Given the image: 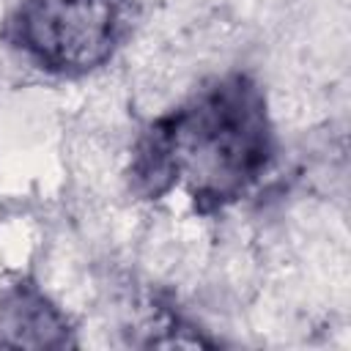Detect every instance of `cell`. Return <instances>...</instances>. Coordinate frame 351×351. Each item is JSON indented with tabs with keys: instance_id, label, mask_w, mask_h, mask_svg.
Masks as SVG:
<instances>
[{
	"instance_id": "cell-1",
	"label": "cell",
	"mask_w": 351,
	"mask_h": 351,
	"mask_svg": "<svg viewBox=\"0 0 351 351\" xmlns=\"http://www.w3.org/2000/svg\"><path fill=\"white\" fill-rule=\"evenodd\" d=\"M274 156L277 134L263 88L247 71H228L140 132L126 181L140 200L181 189L197 214H214L247 197Z\"/></svg>"
},
{
	"instance_id": "cell-2",
	"label": "cell",
	"mask_w": 351,
	"mask_h": 351,
	"mask_svg": "<svg viewBox=\"0 0 351 351\" xmlns=\"http://www.w3.org/2000/svg\"><path fill=\"white\" fill-rule=\"evenodd\" d=\"M132 22V0H16L0 38L44 74L82 77L121 49Z\"/></svg>"
},
{
	"instance_id": "cell-3",
	"label": "cell",
	"mask_w": 351,
	"mask_h": 351,
	"mask_svg": "<svg viewBox=\"0 0 351 351\" xmlns=\"http://www.w3.org/2000/svg\"><path fill=\"white\" fill-rule=\"evenodd\" d=\"M0 346L69 348L77 340L66 313L33 280H19L0 296Z\"/></svg>"
}]
</instances>
